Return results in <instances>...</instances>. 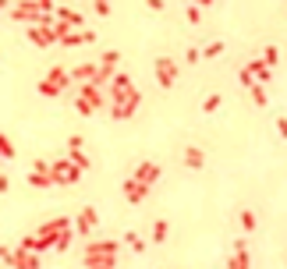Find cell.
<instances>
[{
    "mask_svg": "<svg viewBox=\"0 0 287 269\" xmlns=\"http://www.w3.org/2000/svg\"><path fill=\"white\" fill-rule=\"evenodd\" d=\"M74 78H82V82H85V78H96V67H92V64L74 67Z\"/></svg>",
    "mask_w": 287,
    "mask_h": 269,
    "instance_id": "obj_14",
    "label": "cell"
},
{
    "mask_svg": "<svg viewBox=\"0 0 287 269\" xmlns=\"http://www.w3.org/2000/svg\"><path fill=\"white\" fill-rule=\"evenodd\" d=\"M85 262L92 269H110L114 266V255H85Z\"/></svg>",
    "mask_w": 287,
    "mask_h": 269,
    "instance_id": "obj_7",
    "label": "cell"
},
{
    "mask_svg": "<svg viewBox=\"0 0 287 269\" xmlns=\"http://www.w3.org/2000/svg\"><path fill=\"white\" fill-rule=\"evenodd\" d=\"M14 262H18V269H36V259H32V255H29V259H25V255H18Z\"/></svg>",
    "mask_w": 287,
    "mask_h": 269,
    "instance_id": "obj_18",
    "label": "cell"
},
{
    "mask_svg": "<svg viewBox=\"0 0 287 269\" xmlns=\"http://www.w3.org/2000/svg\"><path fill=\"white\" fill-rule=\"evenodd\" d=\"M0 192H7V177H0Z\"/></svg>",
    "mask_w": 287,
    "mask_h": 269,
    "instance_id": "obj_25",
    "label": "cell"
},
{
    "mask_svg": "<svg viewBox=\"0 0 287 269\" xmlns=\"http://www.w3.org/2000/svg\"><path fill=\"white\" fill-rule=\"evenodd\" d=\"M277 134H280V138H287V117H280V121H277Z\"/></svg>",
    "mask_w": 287,
    "mask_h": 269,
    "instance_id": "obj_23",
    "label": "cell"
},
{
    "mask_svg": "<svg viewBox=\"0 0 287 269\" xmlns=\"http://www.w3.org/2000/svg\"><path fill=\"white\" fill-rule=\"evenodd\" d=\"M54 177H61V181H74V177H78V167H71V163H57V167H54Z\"/></svg>",
    "mask_w": 287,
    "mask_h": 269,
    "instance_id": "obj_5",
    "label": "cell"
},
{
    "mask_svg": "<svg viewBox=\"0 0 287 269\" xmlns=\"http://www.w3.org/2000/svg\"><path fill=\"white\" fill-rule=\"evenodd\" d=\"M32 39H36V43H39V46H46V43H50V39H54V36H50V32H39V29H32Z\"/></svg>",
    "mask_w": 287,
    "mask_h": 269,
    "instance_id": "obj_17",
    "label": "cell"
},
{
    "mask_svg": "<svg viewBox=\"0 0 287 269\" xmlns=\"http://www.w3.org/2000/svg\"><path fill=\"white\" fill-rule=\"evenodd\" d=\"M202 106H206V110H210V114H213L216 106H220V96H210V99H206V103H202Z\"/></svg>",
    "mask_w": 287,
    "mask_h": 269,
    "instance_id": "obj_21",
    "label": "cell"
},
{
    "mask_svg": "<svg viewBox=\"0 0 287 269\" xmlns=\"http://www.w3.org/2000/svg\"><path fill=\"white\" fill-rule=\"evenodd\" d=\"M0 156H14V145H11L4 134H0Z\"/></svg>",
    "mask_w": 287,
    "mask_h": 269,
    "instance_id": "obj_19",
    "label": "cell"
},
{
    "mask_svg": "<svg viewBox=\"0 0 287 269\" xmlns=\"http://www.w3.org/2000/svg\"><path fill=\"white\" fill-rule=\"evenodd\" d=\"M248 71H252V78H259V85H263V82H270V74H273V71L263 64V61H252V64H248Z\"/></svg>",
    "mask_w": 287,
    "mask_h": 269,
    "instance_id": "obj_6",
    "label": "cell"
},
{
    "mask_svg": "<svg viewBox=\"0 0 287 269\" xmlns=\"http://www.w3.org/2000/svg\"><path fill=\"white\" fill-rule=\"evenodd\" d=\"M185 163H188V167H202V152H199L195 145H188V149H185Z\"/></svg>",
    "mask_w": 287,
    "mask_h": 269,
    "instance_id": "obj_8",
    "label": "cell"
},
{
    "mask_svg": "<svg viewBox=\"0 0 287 269\" xmlns=\"http://www.w3.org/2000/svg\"><path fill=\"white\" fill-rule=\"evenodd\" d=\"M156 174H160V170H156V163H145V167H139V174H135V181L149 188V181H156Z\"/></svg>",
    "mask_w": 287,
    "mask_h": 269,
    "instance_id": "obj_4",
    "label": "cell"
},
{
    "mask_svg": "<svg viewBox=\"0 0 287 269\" xmlns=\"http://www.w3.org/2000/svg\"><path fill=\"white\" fill-rule=\"evenodd\" d=\"M220 50H223V46H220V43H210V46H206V57H216V53H220Z\"/></svg>",
    "mask_w": 287,
    "mask_h": 269,
    "instance_id": "obj_24",
    "label": "cell"
},
{
    "mask_svg": "<svg viewBox=\"0 0 287 269\" xmlns=\"http://www.w3.org/2000/svg\"><path fill=\"white\" fill-rule=\"evenodd\" d=\"M124 192H128V199L132 202H139L145 195V184H139V181H128V188H124Z\"/></svg>",
    "mask_w": 287,
    "mask_h": 269,
    "instance_id": "obj_9",
    "label": "cell"
},
{
    "mask_svg": "<svg viewBox=\"0 0 287 269\" xmlns=\"http://www.w3.org/2000/svg\"><path fill=\"white\" fill-rule=\"evenodd\" d=\"M263 64L270 67V71L277 67V46H266V50H263Z\"/></svg>",
    "mask_w": 287,
    "mask_h": 269,
    "instance_id": "obj_12",
    "label": "cell"
},
{
    "mask_svg": "<svg viewBox=\"0 0 287 269\" xmlns=\"http://www.w3.org/2000/svg\"><path fill=\"white\" fill-rule=\"evenodd\" d=\"M248 89H252V99H255V106H266V103H270V99H266V89H263L259 82H255V85H248Z\"/></svg>",
    "mask_w": 287,
    "mask_h": 269,
    "instance_id": "obj_10",
    "label": "cell"
},
{
    "mask_svg": "<svg viewBox=\"0 0 287 269\" xmlns=\"http://www.w3.org/2000/svg\"><path fill=\"white\" fill-rule=\"evenodd\" d=\"M152 234H156V241H163V237H167V223H163V220H160V223H156V230H152Z\"/></svg>",
    "mask_w": 287,
    "mask_h": 269,
    "instance_id": "obj_20",
    "label": "cell"
},
{
    "mask_svg": "<svg viewBox=\"0 0 287 269\" xmlns=\"http://www.w3.org/2000/svg\"><path fill=\"white\" fill-rule=\"evenodd\" d=\"M156 78H160V85H170V82L177 78V67L170 64L167 57H160V61H156Z\"/></svg>",
    "mask_w": 287,
    "mask_h": 269,
    "instance_id": "obj_1",
    "label": "cell"
},
{
    "mask_svg": "<svg viewBox=\"0 0 287 269\" xmlns=\"http://www.w3.org/2000/svg\"><path fill=\"white\" fill-rule=\"evenodd\" d=\"M227 269H252V266H248V252H245V241H238V248H234V259L227 262Z\"/></svg>",
    "mask_w": 287,
    "mask_h": 269,
    "instance_id": "obj_3",
    "label": "cell"
},
{
    "mask_svg": "<svg viewBox=\"0 0 287 269\" xmlns=\"http://www.w3.org/2000/svg\"><path fill=\"white\" fill-rule=\"evenodd\" d=\"M32 14H36V7H32V4H21V7L14 11V18H32Z\"/></svg>",
    "mask_w": 287,
    "mask_h": 269,
    "instance_id": "obj_16",
    "label": "cell"
},
{
    "mask_svg": "<svg viewBox=\"0 0 287 269\" xmlns=\"http://www.w3.org/2000/svg\"><path fill=\"white\" fill-rule=\"evenodd\" d=\"M0 4H4V0H0Z\"/></svg>",
    "mask_w": 287,
    "mask_h": 269,
    "instance_id": "obj_26",
    "label": "cell"
},
{
    "mask_svg": "<svg viewBox=\"0 0 287 269\" xmlns=\"http://www.w3.org/2000/svg\"><path fill=\"white\" fill-rule=\"evenodd\" d=\"M64 82H68V78H64V71H61V67H54V71H50V82H46V85H54V89H61Z\"/></svg>",
    "mask_w": 287,
    "mask_h": 269,
    "instance_id": "obj_13",
    "label": "cell"
},
{
    "mask_svg": "<svg viewBox=\"0 0 287 269\" xmlns=\"http://www.w3.org/2000/svg\"><path fill=\"white\" fill-rule=\"evenodd\" d=\"M92 223H96V209H85V212L78 216V230H89Z\"/></svg>",
    "mask_w": 287,
    "mask_h": 269,
    "instance_id": "obj_11",
    "label": "cell"
},
{
    "mask_svg": "<svg viewBox=\"0 0 287 269\" xmlns=\"http://www.w3.org/2000/svg\"><path fill=\"white\" fill-rule=\"evenodd\" d=\"M99 106V96H96V89H82V99H78V110L82 114H92Z\"/></svg>",
    "mask_w": 287,
    "mask_h": 269,
    "instance_id": "obj_2",
    "label": "cell"
},
{
    "mask_svg": "<svg viewBox=\"0 0 287 269\" xmlns=\"http://www.w3.org/2000/svg\"><path fill=\"white\" fill-rule=\"evenodd\" d=\"M124 241H132V248H135V252H142V241H139V234H128Z\"/></svg>",
    "mask_w": 287,
    "mask_h": 269,
    "instance_id": "obj_22",
    "label": "cell"
},
{
    "mask_svg": "<svg viewBox=\"0 0 287 269\" xmlns=\"http://www.w3.org/2000/svg\"><path fill=\"white\" fill-rule=\"evenodd\" d=\"M241 227H245V230H255V212L245 209V212H241Z\"/></svg>",
    "mask_w": 287,
    "mask_h": 269,
    "instance_id": "obj_15",
    "label": "cell"
}]
</instances>
